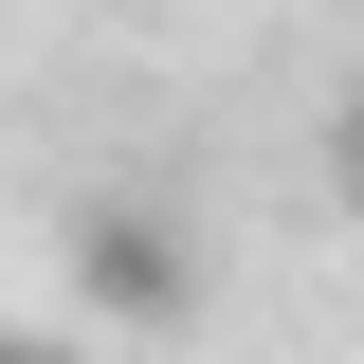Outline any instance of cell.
<instances>
[{"instance_id":"obj_1","label":"cell","mask_w":364,"mask_h":364,"mask_svg":"<svg viewBox=\"0 0 364 364\" xmlns=\"http://www.w3.org/2000/svg\"><path fill=\"white\" fill-rule=\"evenodd\" d=\"M73 291L128 310V328H182V310H200V237H182V200H146V182L91 200V219H73Z\"/></svg>"},{"instance_id":"obj_2","label":"cell","mask_w":364,"mask_h":364,"mask_svg":"<svg viewBox=\"0 0 364 364\" xmlns=\"http://www.w3.org/2000/svg\"><path fill=\"white\" fill-rule=\"evenodd\" d=\"M328 164H346V200H364V91H346V128H328Z\"/></svg>"},{"instance_id":"obj_3","label":"cell","mask_w":364,"mask_h":364,"mask_svg":"<svg viewBox=\"0 0 364 364\" xmlns=\"http://www.w3.org/2000/svg\"><path fill=\"white\" fill-rule=\"evenodd\" d=\"M0 364H55V346H18V328H0Z\"/></svg>"}]
</instances>
